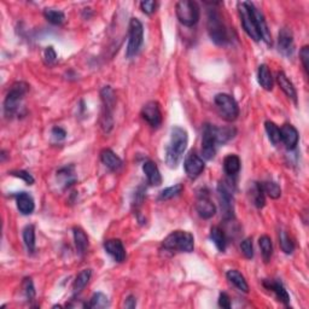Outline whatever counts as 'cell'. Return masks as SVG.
Instances as JSON below:
<instances>
[{
    "mask_svg": "<svg viewBox=\"0 0 309 309\" xmlns=\"http://www.w3.org/2000/svg\"><path fill=\"white\" fill-rule=\"evenodd\" d=\"M73 235H74V242L75 246H76L78 254L82 256L86 254L88 249V238L85 231L80 227H74L73 228Z\"/></svg>",
    "mask_w": 309,
    "mask_h": 309,
    "instance_id": "4316f807",
    "label": "cell"
},
{
    "mask_svg": "<svg viewBox=\"0 0 309 309\" xmlns=\"http://www.w3.org/2000/svg\"><path fill=\"white\" fill-rule=\"evenodd\" d=\"M136 305H137L136 297H134V296H132V295L128 296L126 302H124V307L130 308V309H133V308H136Z\"/></svg>",
    "mask_w": 309,
    "mask_h": 309,
    "instance_id": "681fc988",
    "label": "cell"
},
{
    "mask_svg": "<svg viewBox=\"0 0 309 309\" xmlns=\"http://www.w3.org/2000/svg\"><path fill=\"white\" fill-rule=\"evenodd\" d=\"M219 305L221 308H226V309L231 308V300H229V296L226 294V292H221V294H220Z\"/></svg>",
    "mask_w": 309,
    "mask_h": 309,
    "instance_id": "7dc6e473",
    "label": "cell"
},
{
    "mask_svg": "<svg viewBox=\"0 0 309 309\" xmlns=\"http://www.w3.org/2000/svg\"><path fill=\"white\" fill-rule=\"evenodd\" d=\"M277 82L279 87L281 88V91L284 92L290 99L294 100V103H297V92H296V88L294 87V85H292V82L289 80L287 75L282 73V71H279L278 73Z\"/></svg>",
    "mask_w": 309,
    "mask_h": 309,
    "instance_id": "603a6c76",
    "label": "cell"
},
{
    "mask_svg": "<svg viewBox=\"0 0 309 309\" xmlns=\"http://www.w3.org/2000/svg\"><path fill=\"white\" fill-rule=\"evenodd\" d=\"M100 97L101 101H103V113H101L100 122H101V128L105 133L110 132L111 128L114 126V118H113V113L115 103H116V96H115V92L110 86H105L101 88L100 91Z\"/></svg>",
    "mask_w": 309,
    "mask_h": 309,
    "instance_id": "5b68a950",
    "label": "cell"
},
{
    "mask_svg": "<svg viewBox=\"0 0 309 309\" xmlns=\"http://www.w3.org/2000/svg\"><path fill=\"white\" fill-rule=\"evenodd\" d=\"M251 3L250 2H242L238 3V11L239 17H241V22L246 34L250 37L254 41H260L261 37H260L259 29L256 27V22L254 19L251 12Z\"/></svg>",
    "mask_w": 309,
    "mask_h": 309,
    "instance_id": "9c48e42d",
    "label": "cell"
},
{
    "mask_svg": "<svg viewBox=\"0 0 309 309\" xmlns=\"http://www.w3.org/2000/svg\"><path fill=\"white\" fill-rule=\"evenodd\" d=\"M57 177H59V179H63V184L65 187L73 185V184L76 182V176H75V167L73 164L63 167V168H61L57 172Z\"/></svg>",
    "mask_w": 309,
    "mask_h": 309,
    "instance_id": "1f68e13d",
    "label": "cell"
},
{
    "mask_svg": "<svg viewBox=\"0 0 309 309\" xmlns=\"http://www.w3.org/2000/svg\"><path fill=\"white\" fill-rule=\"evenodd\" d=\"M23 242H24L25 248H27L28 252L34 254L35 251V227L34 225L25 226L23 229Z\"/></svg>",
    "mask_w": 309,
    "mask_h": 309,
    "instance_id": "d6a6232c",
    "label": "cell"
},
{
    "mask_svg": "<svg viewBox=\"0 0 309 309\" xmlns=\"http://www.w3.org/2000/svg\"><path fill=\"white\" fill-rule=\"evenodd\" d=\"M196 210L200 218L205 220L213 218V216L215 215L216 207L214 205V203H212V200L209 199L208 192L207 191H203L198 195V199H197L196 203Z\"/></svg>",
    "mask_w": 309,
    "mask_h": 309,
    "instance_id": "9a60e30c",
    "label": "cell"
},
{
    "mask_svg": "<svg viewBox=\"0 0 309 309\" xmlns=\"http://www.w3.org/2000/svg\"><path fill=\"white\" fill-rule=\"evenodd\" d=\"M100 160L105 167H108L113 172H118L123 167V162L113 150L104 149L100 152Z\"/></svg>",
    "mask_w": 309,
    "mask_h": 309,
    "instance_id": "ffe728a7",
    "label": "cell"
},
{
    "mask_svg": "<svg viewBox=\"0 0 309 309\" xmlns=\"http://www.w3.org/2000/svg\"><path fill=\"white\" fill-rule=\"evenodd\" d=\"M16 204L19 213L23 215H31L35 209L34 199L27 192H19L16 195Z\"/></svg>",
    "mask_w": 309,
    "mask_h": 309,
    "instance_id": "7402d4cb",
    "label": "cell"
},
{
    "mask_svg": "<svg viewBox=\"0 0 309 309\" xmlns=\"http://www.w3.org/2000/svg\"><path fill=\"white\" fill-rule=\"evenodd\" d=\"M223 169L228 176H236L241 170V160L237 154H228L223 160Z\"/></svg>",
    "mask_w": 309,
    "mask_h": 309,
    "instance_id": "f1b7e54d",
    "label": "cell"
},
{
    "mask_svg": "<svg viewBox=\"0 0 309 309\" xmlns=\"http://www.w3.org/2000/svg\"><path fill=\"white\" fill-rule=\"evenodd\" d=\"M262 187H264L265 195L271 197L272 199H278L281 195L280 186L274 182H266L262 184Z\"/></svg>",
    "mask_w": 309,
    "mask_h": 309,
    "instance_id": "74e56055",
    "label": "cell"
},
{
    "mask_svg": "<svg viewBox=\"0 0 309 309\" xmlns=\"http://www.w3.org/2000/svg\"><path fill=\"white\" fill-rule=\"evenodd\" d=\"M298 140H300V136L292 124L287 123L280 128V141L284 143L288 150H295L298 145Z\"/></svg>",
    "mask_w": 309,
    "mask_h": 309,
    "instance_id": "e0dca14e",
    "label": "cell"
},
{
    "mask_svg": "<svg viewBox=\"0 0 309 309\" xmlns=\"http://www.w3.org/2000/svg\"><path fill=\"white\" fill-rule=\"evenodd\" d=\"M22 288H23V292H24L25 297H27L28 301H33L35 298V288H34V282H33L32 278H24L22 282Z\"/></svg>",
    "mask_w": 309,
    "mask_h": 309,
    "instance_id": "60d3db41",
    "label": "cell"
},
{
    "mask_svg": "<svg viewBox=\"0 0 309 309\" xmlns=\"http://www.w3.org/2000/svg\"><path fill=\"white\" fill-rule=\"evenodd\" d=\"M52 137H54L55 139L58 141L64 140L65 137H67V132H65L63 128H61V127H54L52 128Z\"/></svg>",
    "mask_w": 309,
    "mask_h": 309,
    "instance_id": "c3c4849f",
    "label": "cell"
},
{
    "mask_svg": "<svg viewBox=\"0 0 309 309\" xmlns=\"http://www.w3.org/2000/svg\"><path fill=\"white\" fill-rule=\"evenodd\" d=\"M141 116L152 128H159L162 123V113L157 101L151 100L144 105L141 109Z\"/></svg>",
    "mask_w": 309,
    "mask_h": 309,
    "instance_id": "7c38bea8",
    "label": "cell"
},
{
    "mask_svg": "<svg viewBox=\"0 0 309 309\" xmlns=\"http://www.w3.org/2000/svg\"><path fill=\"white\" fill-rule=\"evenodd\" d=\"M210 239H212V242L215 244L216 249H218L219 251L223 252L226 250V245H227V238H226L225 232H223V229H221L219 227V226H214L210 229Z\"/></svg>",
    "mask_w": 309,
    "mask_h": 309,
    "instance_id": "83f0119b",
    "label": "cell"
},
{
    "mask_svg": "<svg viewBox=\"0 0 309 309\" xmlns=\"http://www.w3.org/2000/svg\"><path fill=\"white\" fill-rule=\"evenodd\" d=\"M162 246L166 251L192 252L195 249V238L190 232L174 231L164 238Z\"/></svg>",
    "mask_w": 309,
    "mask_h": 309,
    "instance_id": "7a4b0ae2",
    "label": "cell"
},
{
    "mask_svg": "<svg viewBox=\"0 0 309 309\" xmlns=\"http://www.w3.org/2000/svg\"><path fill=\"white\" fill-rule=\"evenodd\" d=\"M250 6H251L252 16H254V19L256 22V27H258V29H259L260 37H261V39L266 42V44L272 45V35H271V32H269L267 22H266L264 15H262V12L260 11L258 8H256L252 3Z\"/></svg>",
    "mask_w": 309,
    "mask_h": 309,
    "instance_id": "2e32d148",
    "label": "cell"
},
{
    "mask_svg": "<svg viewBox=\"0 0 309 309\" xmlns=\"http://www.w3.org/2000/svg\"><path fill=\"white\" fill-rule=\"evenodd\" d=\"M29 91V85L24 81H17L11 85L4 100V113L6 117H12L18 113L19 105Z\"/></svg>",
    "mask_w": 309,
    "mask_h": 309,
    "instance_id": "3957f363",
    "label": "cell"
},
{
    "mask_svg": "<svg viewBox=\"0 0 309 309\" xmlns=\"http://www.w3.org/2000/svg\"><path fill=\"white\" fill-rule=\"evenodd\" d=\"M175 12L179 22L186 27H193L199 21V6L196 2L180 0L175 5Z\"/></svg>",
    "mask_w": 309,
    "mask_h": 309,
    "instance_id": "52a82bcc",
    "label": "cell"
},
{
    "mask_svg": "<svg viewBox=\"0 0 309 309\" xmlns=\"http://www.w3.org/2000/svg\"><path fill=\"white\" fill-rule=\"evenodd\" d=\"M45 59H46V63H47L48 65L55 64L56 62H57V54H56L55 48L52 47V46H48V47H46Z\"/></svg>",
    "mask_w": 309,
    "mask_h": 309,
    "instance_id": "f6af8a7d",
    "label": "cell"
},
{
    "mask_svg": "<svg viewBox=\"0 0 309 309\" xmlns=\"http://www.w3.org/2000/svg\"><path fill=\"white\" fill-rule=\"evenodd\" d=\"M109 305V300L104 294L101 292H97L92 296L90 303L87 304L88 308H105Z\"/></svg>",
    "mask_w": 309,
    "mask_h": 309,
    "instance_id": "ab89813d",
    "label": "cell"
},
{
    "mask_svg": "<svg viewBox=\"0 0 309 309\" xmlns=\"http://www.w3.org/2000/svg\"><path fill=\"white\" fill-rule=\"evenodd\" d=\"M216 145L218 144L214 136V126L205 123L202 132V156L205 160L214 159L216 153Z\"/></svg>",
    "mask_w": 309,
    "mask_h": 309,
    "instance_id": "8fae6325",
    "label": "cell"
},
{
    "mask_svg": "<svg viewBox=\"0 0 309 309\" xmlns=\"http://www.w3.org/2000/svg\"><path fill=\"white\" fill-rule=\"evenodd\" d=\"M301 61H302V64H303V68L305 70V74H308V61H309V47L308 46H303L301 50Z\"/></svg>",
    "mask_w": 309,
    "mask_h": 309,
    "instance_id": "bcb514c9",
    "label": "cell"
},
{
    "mask_svg": "<svg viewBox=\"0 0 309 309\" xmlns=\"http://www.w3.org/2000/svg\"><path fill=\"white\" fill-rule=\"evenodd\" d=\"M187 144H189V136L186 130L177 126L173 127L170 131L169 143L166 146V163L169 168H176L179 166Z\"/></svg>",
    "mask_w": 309,
    "mask_h": 309,
    "instance_id": "6da1fadb",
    "label": "cell"
},
{
    "mask_svg": "<svg viewBox=\"0 0 309 309\" xmlns=\"http://www.w3.org/2000/svg\"><path fill=\"white\" fill-rule=\"evenodd\" d=\"M265 130L267 132L268 139L273 145H278L280 143V128L272 121H266L265 122Z\"/></svg>",
    "mask_w": 309,
    "mask_h": 309,
    "instance_id": "e575fe53",
    "label": "cell"
},
{
    "mask_svg": "<svg viewBox=\"0 0 309 309\" xmlns=\"http://www.w3.org/2000/svg\"><path fill=\"white\" fill-rule=\"evenodd\" d=\"M264 287L267 289V290L274 292V295L277 296L278 301H280L281 303H284L285 305H289V303H290V296H289L288 291L285 290L284 285H282L281 281H279V280H265L264 281Z\"/></svg>",
    "mask_w": 309,
    "mask_h": 309,
    "instance_id": "d6986e66",
    "label": "cell"
},
{
    "mask_svg": "<svg viewBox=\"0 0 309 309\" xmlns=\"http://www.w3.org/2000/svg\"><path fill=\"white\" fill-rule=\"evenodd\" d=\"M249 196L254 203V205L258 209H262L266 204V199H265V191L264 187H262L261 183H252L250 186V190H249Z\"/></svg>",
    "mask_w": 309,
    "mask_h": 309,
    "instance_id": "cb8c5ba5",
    "label": "cell"
},
{
    "mask_svg": "<svg viewBox=\"0 0 309 309\" xmlns=\"http://www.w3.org/2000/svg\"><path fill=\"white\" fill-rule=\"evenodd\" d=\"M92 277V271L91 269H84L78 274V277L75 278L74 284H73V290L74 294L78 295L86 288V285L90 281V279Z\"/></svg>",
    "mask_w": 309,
    "mask_h": 309,
    "instance_id": "4dcf8cb0",
    "label": "cell"
},
{
    "mask_svg": "<svg viewBox=\"0 0 309 309\" xmlns=\"http://www.w3.org/2000/svg\"><path fill=\"white\" fill-rule=\"evenodd\" d=\"M208 33L212 40L216 45H225L228 41L227 29L225 23L222 22V17L216 9H210L208 11Z\"/></svg>",
    "mask_w": 309,
    "mask_h": 309,
    "instance_id": "277c9868",
    "label": "cell"
},
{
    "mask_svg": "<svg viewBox=\"0 0 309 309\" xmlns=\"http://www.w3.org/2000/svg\"><path fill=\"white\" fill-rule=\"evenodd\" d=\"M184 168L190 179H197L204 170V162L195 151H190L189 154H186Z\"/></svg>",
    "mask_w": 309,
    "mask_h": 309,
    "instance_id": "4fadbf2b",
    "label": "cell"
},
{
    "mask_svg": "<svg viewBox=\"0 0 309 309\" xmlns=\"http://www.w3.org/2000/svg\"><path fill=\"white\" fill-rule=\"evenodd\" d=\"M184 186L182 184H176V185L167 187V189H164L162 192L160 193V200H167V199H172L174 197L179 196L180 193L183 192Z\"/></svg>",
    "mask_w": 309,
    "mask_h": 309,
    "instance_id": "f35d334b",
    "label": "cell"
},
{
    "mask_svg": "<svg viewBox=\"0 0 309 309\" xmlns=\"http://www.w3.org/2000/svg\"><path fill=\"white\" fill-rule=\"evenodd\" d=\"M214 103L216 105L220 117L223 118L225 121L233 122L238 118L239 107L232 96L226 93H219L214 98Z\"/></svg>",
    "mask_w": 309,
    "mask_h": 309,
    "instance_id": "8992f818",
    "label": "cell"
},
{
    "mask_svg": "<svg viewBox=\"0 0 309 309\" xmlns=\"http://www.w3.org/2000/svg\"><path fill=\"white\" fill-rule=\"evenodd\" d=\"M157 8V3L153 2V0H145V2L140 3V9L144 14L146 15H151L156 11Z\"/></svg>",
    "mask_w": 309,
    "mask_h": 309,
    "instance_id": "7bdbcfd3",
    "label": "cell"
},
{
    "mask_svg": "<svg viewBox=\"0 0 309 309\" xmlns=\"http://www.w3.org/2000/svg\"><path fill=\"white\" fill-rule=\"evenodd\" d=\"M226 277H227L228 281L231 282L232 285H235V287L238 289L239 291L248 294V292H249V285L245 280L244 275H243L241 272L236 271V269H229V271L226 273Z\"/></svg>",
    "mask_w": 309,
    "mask_h": 309,
    "instance_id": "d4e9b609",
    "label": "cell"
},
{
    "mask_svg": "<svg viewBox=\"0 0 309 309\" xmlns=\"http://www.w3.org/2000/svg\"><path fill=\"white\" fill-rule=\"evenodd\" d=\"M278 50L281 55L287 56V57H291L295 51V42H294V35L290 29L284 27L280 29L278 35Z\"/></svg>",
    "mask_w": 309,
    "mask_h": 309,
    "instance_id": "5bb4252c",
    "label": "cell"
},
{
    "mask_svg": "<svg viewBox=\"0 0 309 309\" xmlns=\"http://www.w3.org/2000/svg\"><path fill=\"white\" fill-rule=\"evenodd\" d=\"M9 174H11L12 176L19 177V179L24 180V183L27 184V185H33V184H34V182H35L34 177H33L28 172H24V170H15V172H11Z\"/></svg>",
    "mask_w": 309,
    "mask_h": 309,
    "instance_id": "ee69618b",
    "label": "cell"
},
{
    "mask_svg": "<svg viewBox=\"0 0 309 309\" xmlns=\"http://www.w3.org/2000/svg\"><path fill=\"white\" fill-rule=\"evenodd\" d=\"M241 250H242V254L244 255L245 259L251 260L252 258H254V246H252V239L251 238H246L242 242Z\"/></svg>",
    "mask_w": 309,
    "mask_h": 309,
    "instance_id": "b9f144b4",
    "label": "cell"
},
{
    "mask_svg": "<svg viewBox=\"0 0 309 309\" xmlns=\"http://www.w3.org/2000/svg\"><path fill=\"white\" fill-rule=\"evenodd\" d=\"M218 196L221 205V212L223 214V219L232 220L235 218V209H233V186L231 182H220L218 185Z\"/></svg>",
    "mask_w": 309,
    "mask_h": 309,
    "instance_id": "30bf717a",
    "label": "cell"
},
{
    "mask_svg": "<svg viewBox=\"0 0 309 309\" xmlns=\"http://www.w3.org/2000/svg\"><path fill=\"white\" fill-rule=\"evenodd\" d=\"M214 136L216 144H226L236 136V128L233 127H215L214 126Z\"/></svg>",
    "mask_w": 309,
    "mask_h": 309,
    "instance_id": "f546056e",
    "label": "cell"
},
{
    "mask_svg": "<svg viewBox=\"0 0 309 309\" xmlns=\"http://www.w3.org/2000/svg\"><path fill=\"white\" fill-rule=\"evenodd\" d=\"M258 81L264 90L266 91H272L273 90V76L271 70L266 64H261L259 67L258 71Z\"/></svg>",
    "mask_w": 309,
    "mask_h": 309,
    "instance_id": "484cf974",
    "label": "cell"
},
{
    "mask_svg": "<svg viewBox=\"0 0 309 309\" xmlns=\"http://www.w3.org/2000/svg\"><path fill=\"white\" fill-rule=\"evenodd\" d=\"M105 251L109 254L116 262H123L126 259V250L120 239H109L104 243Z\"/></svg>",
    "mask_w": 309,
    "mask_h": 309,
    "instance_id": "ac0fdd59",
    "label": "cell"
},
{
    "mask_svg": "<svg viewBox=\"0 0 309 309\" xmlns=\"http://www.w3.org/2000/svg\"><path fill=\"white\" fill-rule=\"evenodd\" d=\"M143 172L145 173L147 182H149L150 185L160 186L162 184V175H161L159 167H157V164L153 161H146L143 164Z\"/></svg>",
    "mask_w": 309,
    "mask_h": 309,
    "instance_id": "44dd1931",
    "label": "cell"
},
{
    "mask_svg": "<svg viewBox=\"0 0 309 309\" xmlns=\"http://www.w3.org/2000/svg\"><path fill=\"white\" fill-rule=\"evenodd\" d=\"M259 245L260 249H261V254L262 258H264L265 262L271 261V258L273 255V244H272V239L269 238L268 236H261L259 239Z\"/></svg>",
    "mask_w": 309,
    "mask_h": 309,
    "instance_id": "836d02e7",
    "label": "cell"
},
{
    "mask_svg": "<svg viewBox=\"0 0 309 309\" xmlns=\"http://www.w3.org/2000/svg\"><path fill=\"white\" fill-rule=\"evenodd\" d=\"M128 38L126 56L127 58H132L138 55L144 42V27L138 18H131Z\"/></svg>",
    "mask_w": 309,
    "mask_h": 309,
    "instance_id": "ba28073f",
    "label": "cell"
},
{
    "mask_svg": "<svg viewBox=\"0 0 309 309\" xmlns=\"http://www.w3.org/2000/svg\"><path fill=\"white\" fill-rule=\"evenodd\" d=\"M279 244H280L281 250L285 252V254H292L295 250V243L292 242V239L289 237L288 232L281 229L279 232Z\"/></svg>",
    "mask_w": 309,
    "mask_h": 309,
    "instance_id": "d590c367",
    "label": "cell"
},
{
    "mask_svg": "<svg viewBox=\"0 0 309 309\" xmlns=\"http://www.w3.org/2000/svg\"><path fill=\"white\" fill-rule=\"evenodd\" d=\"M44 16H45V18L51 23V24H55V25H61L65 19V16L63 12L59 11V10H56V9H46L44 11Z\"/></svg>",
    "mask_w": 309,
    "mask_h": 309,
    "instance_id": "8d00e7d4",
    "label": "cell"
}]
</instances>
